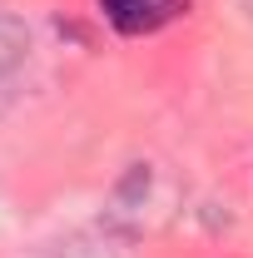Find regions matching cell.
I'll use <instances>...</instances> for the list:
<instances>
[{"mask_svg":"<svg viewBox=\"0 0 253 258\" xmlns=\"http://www.w3.org/2000/svg\"><path fill=\"white\" fill-rule=\"evenodd\" d=\"M104 20L119 35H154L189 10V0H99Z\"/></svg>","mask_w":253,"mask_h":258,"instance_id":"1","label":"cell"},{"mask_svg":"<svg viewBox=\"0 0 253 258\" xmlns=\"http://www.w3.org/2000/svg\"><path fill=\"white\" fill-rule=\"evenodd\" d=\"M25 50H30V30H25V20L0 15V75H10L15 64L25 60Z\"/></svg>","mask_w":253,"mask_h":258,"instance_id":"2","label":"cell"},{"mask_svg":"<svg viewBox=\"0 0 253 258\" xmlns=\"http://www.w3.org/2000/svg\"><path fill=\"white\" fill-rule=\"evenodd\" d=\"M144 194H149V169L134 164L124 174V184H119V204H134V199H144Z\"/></svg>","mask_w":253,"mask_h":258,"instance_id":"3","label":"cell"},{"mask_svg":"<svg viewBox=\"0 0 253 258\" xmlns=\"http://www.w3.org/2000/svg\"><path fill=\"white\" fill-rule=\"evenodd\" d=\"M243 10H248V15H253V0H243Z\"/></svg>","mask_w":253,"mask_h":258,"instance_id":"4","label":"cell"}]
</instances>
